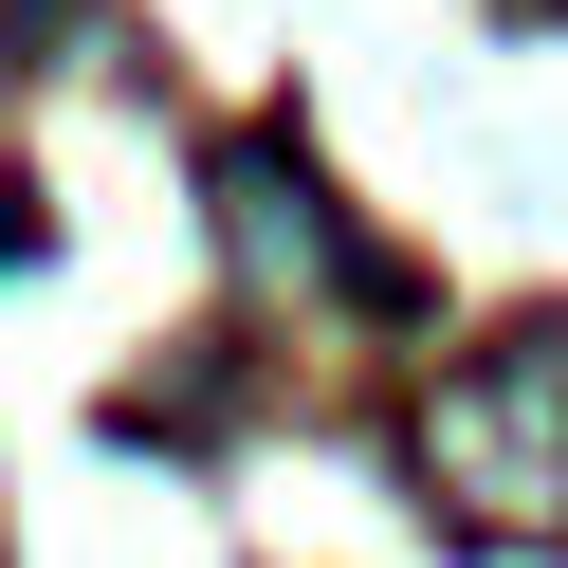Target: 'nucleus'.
<instances>
[{
	"label": "nucleus",
	"mask_w": 568,
	"mask_h": 568,
	"mask_svg": "<svg viewBox=\"0 0 568 568\" xmlns=\"http://www.w3.org/2000/svg\"><path fill=\"white\" fill-rule=\"evenodd\" d=\"M422 440H440L495 514H550V495H568V458H550V440H568V348H495L477 385H440Z\"/></svg>",
	"instance_id": "nucleus-1"
},
{
	"label": "nucleus",
	"mask_w": 568,
	"mask_h": 568,
	"mask_svg": "<svg viewBox=\"0 0 568 568\" xmlns=\"http://www.w3.org/2000/svg\"><path fill=\"white\" fill-rule=\"evenodd\" d=\"M221 202H239V257L257 275H348V294H385V257H348V239L312 221V165L294 148H221Z\"/></svg>",
	"instance_id": "nucleus-2"
}]
</instances>
